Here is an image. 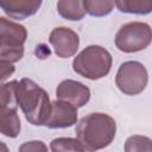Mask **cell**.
I'll return each instance as SVG.
<instances>
[{
  "instance_id": "10",
  "label": "cell",
  "mask_w": 152,
  "mask_h": 152,
  "mask_svg": "<svg viewBox=\"0 0 152 152\" xmlns=\"http://www.w3.org/2000/svg\"><path fill=\"white\" fill-rule=\"evenodd\" d=\"M42 4L43 0H0V8L7 17L23 20L34 15Z\"/></svg>"
},
{
  "instance_id": "17",
  "label": "cell",
  "mask_w": 152,
  "mask_h": 152,
  "mask_svg": "<svg viewBox=\"0 0 152 152\" xmlns=\"http://www.w3.org/2000/svg\"><path fill=\"white\" fill-rule=\"evenodd\" d=\"M151 139L144 135H132L127 138L125 142V151L126 152H134V151H151Z\"/></svg>"
},
{
  "instance_id": "6",
  "label": "cell",
  "mask_w": 152,
  "mask_h": 152,
  "mask_svg": "<svg viewBox=\"0 0 152 152\" xmlns=\"http://www.w3.org/2000/svg\"><path fill=\"white\" fill-rule=\"evenodd\" d=\"M148 82V74L145 65L137 61L124 62L115 76V84L125 95L134 96L142 93Z\"/></svg>"
},
{
  "instance_id": "8",
  "label": "cell",
  "mask_w": 152,
  "mask_h": 152,
  "mask_svg": "<svg viewBox=\"0 0 152 152\" xmlns=\"http://www.w3.org/2000/svg\"><path fill=\"white\" fill-rule=\"evenodd\" d=\"M77 122V108L68 101L57 99L51 102V109L45 121L49 128H68Z\"/></svg>"
},
{
  "instance_id": "5",
  "label": "cell",
  "mask_w": 152,
  "mask_h": 152,
  "mask_svg": "<svg viewBox=\"0 0 152 152\" xmlns=\"http://www.w3.org/2000/svg\"><path fill=\"white\" fill-rule=\"evenodd\" d=\"M152 39L151 27L146 23L131 21L122 25L115 34V46L125 53L145 50Z\"/></svg>"
},
{
  "instance_id": "7",
  "label": "cell",
  "mask_w": 152,
  "mask_h": 152,
  "mask_svg": "<svg viewBox=\"0 0 152 152\" xmlns=\"http://www.w3.org/2000/svg\"><path fill=\"white\" fill-rule=\"evenodd\" d=\"M49 43L59 58H69L76 53L80 46L78 34L69 27H56L49 36Z\"/></svg>"
},
{
  "instance_id": "18",
  "label": "cell",
  "mask_w": 152,
  "mask_h": 152,
  "mask_svg": "<svg viewBox=\"0 0 152 152\" xmlns=\"http://www.w3.org/2000/svg\"><path fill=\"white\" fill-rule=\"evenodd\" d=\"M19 151L21 152H36V151H48V146L40 141V140H32L24 142L20 147Z\"/></svg>"
},
{
  "instance_id": "15",
  "label": "cell",
  "mask_w": 152,
  "mask_h": 152,
  "mask_svg": "<svg viewBox=\"0 0 152 152\" xmlns=\"http://www.w3.org/2000/svg\"><path fill=\"white\" fill-rule=\"evenodd\" d=\"M17 80L0 84V107H10L18 109L19 106L17 101Z\"/></svg>"
},
{
  "instance_id": "2",
  "label": "cell",
  "mask_w": 152,
  "mask_h": 152,
  "mask_svg": "<svg viewBox=\"0 0 152 152\" xmlns=\"http://www.w3.org/2000/svg\"><path fill=\"white\" fill-rule=\"evenodd\" d=\"M17 101L26 120L33 126H44L51 102L49 94L31 78H21L17 86Z\"/></svg>"
},
{
  "instance_id": "1",
  "label": "cell",
  "mask_w": 152,
  "mask_h": 152,
  "mask_svg": "<svg viewBox=\"0 0 152 152\" xmlns=\"http://www.w3.org/2000/svg\"><path fill=\"white\" fill-rule=\"evenodd\" d=\"M76 124L75 132L84 151H97L107 147L116 134V122L106 113H89Z\"/></svg>"
},
{
  "instance_id": "14",
  "label": "cell",
  "mask_w": 152,
  "mask_h": 152,
  "mask_svg": "<svg viewBox=\"0 0 152 152\" xmlns=\"http://www.w3.org/2000/svg\"><path fill=\"white\" fill-rule=\"evenodd\" d=\"M114 0H83L86 13L91 17L108 15L114 8Z\"/></svg>"
},
{
  "instance_id": "20",
  "label": "cell",
  "mask_w": 152,
  "mask_h": 152,
  "mask_svg": "<svg viewBox=\"0 0 152 152\" xmlns=\"http://www.w3.org/2000/svg\"><path fill=\"white\" fill-rule=\"evenodd\" d=\"M0 151L8 152V147H7V145H6L5 142H2V141H0Z\"/></svg>"
},
{
  "instance_id": "9",
  "label": "cell",
  "mask_w": 152,
  "mask_h": 152,
  "mask_svg": "<svg viewBox=\"0 0 152 152\" xmlns=\"http://www.w3.org/2000/svg\"><path fill=\"white\" fill-rule=\"evenodd\" d=\"M56 96L59 100L70 102L76 108H81L90 100V89L78 81L68 78L57 86Z\"/></svg>"
},
{
  "instance_id": "12",
  "label": "cell",
  "mask_w": 152,
  "mask_h": 152,
  "mask_svg": "<svg viewBox=\"0 0 152 152\" xmlns=\"http://www.w3.org/2000/svg\"><path fill=\"white\" fill-rule=\"evenodd\" d=\"M57 12L62 18L71 21L82 20L86 15L83 0H58Z\"/></svg>"
},
{
  "instance_id": "13",
  "label": "cell",
  "mask_w": 152,
  "mask_h": 152,
  "mask_svg": "<svg viewBox=\"0 0 152 152\" xmlns=\"http://www.w3.org/2000/svg\"><path fill=\"white\" fill-rule=\"evenodd\" d=\"M116 8L122 13L146 15L152 11V0H114Z\"/></svg>"
},
{
  "instance_id": "4",
  "label": "cell",
  "mask_w": 152,
  "mask_h": 152,
  "mask_svg": "<svg viewBox=\"0 0 152 152\" xmlns=\"http://www.w3.org/2000/svg\"><path fill=\"white\" fill-rule=\"evenodd\" d=\"M27 30L24 25L0 17V61L15 63L24 56Z\"/></svg>"
},
{
  "instance_id": "16",
  "label": "cell",
  "mask_w": 152,
  "mask_h": 152,
  "mask_svg": "<svg viewBox=\"0 0 152 152\" xmlns=\"http://www.w3.org/2000/svg\"><path fill=\"white\" fill-rule=\"evenodd\" d=\"M50 150L53 152L58 151H84L80 140L76 138H55L50 142Z\"/></svg>"
},
{
  "instance_id": "11",
  "label": "cell",
  "mask_w": 152,
  "mask_h": 152,
  "mask_svg": "<svg viewBox=\"0 0 152 152\" xmlns=\"http://www.w3.org/2000/svg\"><path fill=\"white\" fill-rule=\"evenodd\" d=\"M20 119L15 108L0 107V133L8 138H17L20 133Z\"/></svg>"
},
{
  "instance_id": "19",
  "label": "cell",
  "mask_w": 152,
  "mask_h": 152,
  "mask_svg": "<svg viewBox=\"0 0 152 152\" xmlns=\"http://www.w3.org/2000/svg\"><path fill=\"white\" fill-rule=\"evenodd\" d=\"M14 71H15V66L13 65V63L0 61V84L5 80H7Z\"/></svg>"
},
{
  "instance_id": "3",
  "label": "cell",
  "mask_w": 152,
  "mask_h": 152,
  "mask_svg": "<svg viewBox=\"0 0 152 152\" xmlns=\"http://www.w3.org/2000/svg\"><path fill=\"white\" fill-rule=\"evenodd\" d=\"M113 58L109 51L100 45H89L72 61V69L80 76L96 81L106 77L112 69Z\"/></svg>"
}]
</instances>
